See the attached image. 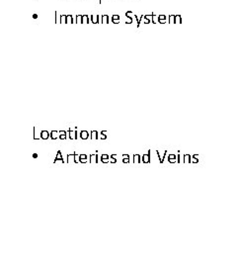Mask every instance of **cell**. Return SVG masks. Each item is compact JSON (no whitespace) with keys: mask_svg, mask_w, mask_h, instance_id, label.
Listing matches in <instances>:
<instances>
[{"mask_svg":"<svg viewBox=\"0 0 237 267\" xmlns=\"http://www.w3.org/2000/svg\"><path fill=\"white\" fill-rule=\"evenodd\" d=\"M159 22H160V23H165V22H166V20H160Z\"/></svg>","mask_w":237,"mask_h":267,"instance_id":"obj_37","label":"cell"},{"mask_svg":"<svg viewBox=\"0 0 237 267\" xmlns=\"http://www.w3.org/2000/svg\"><path fill=\"white\" fill-rule=\"evenodd\" d=\"M106 134H107V131H102L101 132V140H106L107 139Z\"/></svg>","mask_w":237,"mask_h":267,"instance_id":"obj_24","label":"cell"},{"mask_svg":"<svg viewBox=\"0 0 237 267\" xmlns=\"http://www.w3.org/2000/svg\"><path fill=\"white\" fill-rule=\"evenodd\" d=\"M79 162H81V163H86L87 162V155L86 154H79Z\"/></svg>","mask_w":237,"mask_h":267,"instance_id":"obj_8","label":"cell"},{"mask_svg":"<svg viewBox=\"0 0 237 267\" xmlns=\"http://www.w3.org/2000/svg\"><path fill=\"white\" fill-rule=\"evenodd\" d=\"M68 134H69V139L70 140H75V133L74 131H71V129L68 130Z\"/></svg>","mask_w":237,"mask_h":267,"instance_id":"obj_15","label":"cell"},{"mask_svg":"<svg viewBox=\"0 0 237 267\" xmlns=\"http://www.w3.org/2000/svg\"><path fill=\"white\" fill-rule=\"evenodd\" d=\"M160 20H165V16H164V15H160V16H159V21H160Z\"/></svg>","mask_w":237,"mask_h":267,"instance_id":"obj_31","label":"cell"},{"mask_svg":"<svg viewBox=\"0 0 237 267\" xmlns=\"http://www.w3.org/2000/svg\"><path fill=\"white\" fill-rule=\"evenodd\" d=\"M150 162V149L148 151V153L145 154H142V163H149Z\"/></svg>","mask_w":237,"mask_h":267,"instance_id":"obj_1","label":"cell"},{"mask_svg":"<svg viewBox=\"0 0 237 267\" xmlns=\"http://www.w3.org/2000/svg\"><path fill=\"white\" fill-rule=\"evenodd\" d=\"M168 159H169V161L170 162H175L176 161V156L175 155H173V154H171V155H169V158H168Z\"/></svg>","mask_w":237,"mask_h":267,"instance_id":"obj_23","label":"cell"},{"mask_svg":"<svg viewBox=\"0 0 237 267\" xmlns=\"http://www.w3.org/2000/svg\"><path fill=\"white\" fill-rule=\"evenodd\" d=\"M89 22V17L87 15H83L82 16V24H88Z\"/></svg>","mask_w":237,"mask_h":267,"instance_id":"obj_18","label":"cell"},{"mask_svg":"<svg viewBox=\"0 0 237 267\" xmlns=\"http://www.w3.org/2000/svg\"><path fill=\"white\" fill-rule=\"evenodd\" d=\"M123 162L124 163H129V155L123 154Z\"/></svg>","mask_w":237,"mask_h":267,"instance_id":"obj_13","label":"cell"},{"mask_svg":"<svg viewBox=\"0 0 237 267\" xmlns=\"http://www.w3.org/2000/svg\"><path fill=\"white\" fill-rule=\"evenodd\" d=\"M118 19H120V16L117 15V14H115V15L112 16V20H118Z\"/></svg>","mask_w":237,"mask_h":267,"instance_id":"obj_27","label":"cell"},{"mask_svg":"<svg viewBox=\"0 0 237 267\" xmlns=\"http://www.w3.org/2000/svg\"><path fill=\"white\" fill-rule=\"evenodd\" d=\"M57 160H61V161H62L63 163H64V160H63L62 156H61V151H58V152H57V154H56L55 158V160H54V163H55V162H56Z\"/></svg>","mask_w":237,"mask_h":267,"instance_id":"obj_7","label":"cell"},{"mask_svg":"<svg viewBox=\"0 0 237 267\" xmlns=\"http://www.w3.org/2000/svg\"><path fill=\"white\" fill-rule=\"evenodd\" d=\"M185 158H186V159H185V161H186V162H188V161H189V159H188V158H189V155H185Z\"/></svg>","mask_w":237,"mask_h":267,"instance_id":"obj_34","label":"cell"},{"mask_svg":"<svg viewBox=\"0 0 237 267\" xmlns=\"http://www.w3.org/2000/svg\"><path fill=\"white\" fill-rule=\"evenodd\" d=\"M141 155L140 154H134V164L137 163V164H140L142 162V159H141Z\"/></svg>","mask_w":237,"mask_h":267,"instance_id":"obj_3","label":"cell"},{"mask_svg":"<svg viewBox=\"0 0 237 267\" xmlns=\"http://www.w3.org/2000/svg\"><path fill=\"white\" fill-rule=\"evenodd\" d=\"M145 16L146 19H148V20H150L151 22H152V14H147V15H144Z\"/></svg>","mask_w":237,"mask_h":267,"instance_id":"obj_26","label":"cell"},{"mask_svg":"<svg viewBox=\"0 0 237 267\" xmlns=\"http://www.w3.org/2000/svg\"><path fill=\"white\" fill-rule=\"evenodd\" d=\"M91 22L93 24H99V15H91Z\"/></svg>","mask_w":237,"mask_h":267,"instance_id":"obj_9","label":"cell"},{"mask_svg":"<svg viewBox=\"0 0 237 267\" xmlns=\"http://www.w3.org/2000/svg\"><path fill=\"white\" fill-rule=\"evenodd\" d=\"M58 134H61V135H59V139H61V141H64L65 139H66V134H67V132H65V131H58Z\"/></svg>","mask_w":237,"mask_h":267,"instance_id":"obj_11","label":"cell"},{"mask_svg":"<svg viewBox=\"0 0 237 267\" xmlns=\"http://www.w3.org/2000/svg\"><path fill=\"white\" fill-rule=\"evenodd\" d=\"M174 20H175V19H174V16H170V22H171V23H173V22H174Z\"/></svg>","mask_w":237,"mask_h":267,"instance_id":"obj_32","label":"cell"},{"mask_svg":"<svg viewBox=\"0 0 237 267\" xmlns=\"http://www.w3.org/2000/svg\"><path fill=\"white\" fill-rule=\"evenodd\" d=\"M126 16H128V17H130L131 19H133L134 20V22H135V24H136V26H137V24H138V21H137V17L135 16V14H134L133 12L131 11H127V13H126Z\"/></svg>","mask_w":237,"mask_h":267,"instance_id":"obj_2","label":"cell"},{"mask_svg":"<svg viewBox=\"0 0 237 267\" xmlns=\"http://www.w3.org/2000/svg\"><path fill=\"white\" fill-rule=\"evenodd\" d=\"M110 23V17L108 15H103V24Z\"/></svg>","mask_w":237,"mask_h":267,"instance_id":"obj_17","label":"cell"},{"mask_svg":"<svg viewBox=\"0 0 237 267\" xmlns=\"http://www.w3.org/2000/svg\"><path fill=\"white\" fill-rule=\"evenodd\" d=\"M101 161L103 163H108L110 161V156L108 154H102L101 155Z\"/></svg>","mask_w":237,"mask_h":267,"instance_id":"obj_6","label":"cell"},{"mask_svg":"<svg viewBox=\"0 0 237 267\" xmlns=\"http://www.w3.org/2000/svg\"><path fill=\"white\" fill-rule=\"evenodd\" d=\"M103 1H104V0H100V3H102Z\"/></svg>","mask_w":237,"mask_h":267,"instance_id":"obj_38","label":"cell"},{"mask_svg":"<svg viewBox=\"0 0 237 267\" xmlns=\"http://www.w3.org/2000/svg\"><path fill=\"white\" fill-rule=\"evenodd\" d=\"M79 136H80V139H81V140H84V141H85V140H87L89 136H90V133L87 132V131H81V132H80V135H79Z\"/></svg>","mask_w":237,"mask_h":267,"instance_id":"obj_5","label":"cell"},{"mask_svg":"<svg viewBox=\"0 0 237 267\" xmlns=\"http://www.w3.org/2000/svg\"><path fill=\"white\" fill-rule=\"evenodd\" d=\"M74 23V18L72 17L71 15H67V18H66V24H72Z\"/></svg>","mask_w":237,"mask_h":267,"instance_id":"obj_14","label":"cell"},{"mask_svg":"<svg viewBox=\"0 0 237 267\" xmlns=\"http://www.w3.org/2000/svg\"><path fill=\"white\" fill-rule=\"evenodd\" d=\"M116 156H117L116 154H112V155H111V158H110V160H111V163H116V162H117V159L115 158H116Z\"/></svg>","mask_w":237,"mask_h":267,"instance_id":"obj_22","label":"cell"},{"mask_svg":"<svg viewBox=\"0 0 237 267\" xmlns=\"http://www.w3.org/2000/svg\"><path fill=\"white\" fill-rule=\"evenodd\" d=\"M61 15L59 16L58 12H57V11H55V22H56V23H58V24H61Z\"/></svg>","mask_w":237,"mask_h":267,"instance_id":"obj_20","label":"cell"},{"mask_svg":"<svg viewBox=\"0 0 237 267\" xmlns=\"http://www.w3.org/2000/svg\"><path fill=\"white\" fill-rule=\"evenodd\" d=\"M157 22H159V16H157L154 13H152V23L156 24Z\"/></svg>","mask_w":237,"mask_h":267,"instance_id":"obj_16","label":"cell"},{"mask_svg":"<svg viewBox=\"0 0 237 267\" xmlns=\"http://www.w3.org/2000/svg\"><path fill=\"white\" fill-rule=\"evenodd\" d=\"M126 23H127V24H133V23H134V20H133V19H131L130 17L126 16Z\"/></svg>","mask_w":237,"mask_h":267,"instance_id":"obj_25","label":"cell"},{"mask_svg":"<svg viewBox=\"0 0 237 267\" xmlns=\"http://www.w3.org/2000/svg\"><path fill=\"white\" fill-rule=\"evenodd\" d=\"M57 134H58L57 131H51V132H50V139H51L52 141H55L57 138H59V136H57Z\"/></svg>","mask_w":237,"mask_h":267,"instance_id":"obj_10","label":"cell"},{"mask_svg":"<svg viewBox=\"0 0 237 267\" xmlns=\"http://www.w3.org/2000/svg\"><path fill=\"white\" fill-rule=\"evenodd\" d=\"M143 22L145 23V24H150V22H151V21H150V20H148V19H146V18H145V16H144Z\"/></svg>","mask_w":237,"mask_h":267,"instance_id":"obj_29","label":"cell"},{"mask_svg":"<svg viewBox=\"0 0 237 267\" xmlns=\"http://www.w3.org/2000/svg\"><path fill=\"white\" fill-rule=\"evenodd\" d=\"M82 16L83 15H77L76 16V24H82Z\"/></svg>","mask_w":237,"mask_h":267,"instance_id":"obj_21","label":"cell"},{"mask_svg":"<svg viewBox=\"0 0 237 267\" xmlns=\"http://www.w3.org/2000/svg\"><path fill=\"white\" fill-rule=\"evenodd\" d=\"M176 21L179 22V21H180V17H177V18H176Z\"/></svg>","mask_w":237,"mask_h":267,"instance_id":"obj_36","label":"cell"},{"mask_svg":"<svg viewBox=\"0 0 237 267\" xmlns=\"http://www.w3.org/2000/svg\"><path fill=\"white\" fill-rule=\"evenodd\" d=\"M66 18H67V15H61V24H66Z\"/></svg>","mask_w":237,"mask_h":267,"instance_id":"obj_19","label":"cell"},{"mask_svg":"<svg viewBox=\"0 0 237 267\" xmlns=\"http://www.w3.org/2000/svg\"><path fill=\"white\" fill-rule=\"evenodd\" d=\"M112 22L114 24H120V19H118V20H112Z\"/></svg>","mask_w":237,"mask_h":267,"instance_id":"obj_30","label":"cell"},{"mask_svg":"<svg viewBox=\"0 0 237 267\" xmlns=\"http://www.w3.org/2000/svg\"><path fill=\"white\" fill-rule=\"evenodd\" d=\"M50 138V133L48 131H42L41 132V139L42 140H49Z\"/></svg>","mask_w":237,"mask_h":267,"instance_id":"obj_4","label":"cell"},{"mask_svg":"<svg viewBox=\"0 0 237 267\" xmlns=\"http://www.w3.org/2000/svg\"><path fill=\"white\" fill-rule=\"evenodd\" d=\"M99 24H103V16L99 15Z\"/></svg>","mask_w":237,"mask_h":267,"instance_id":"obj_28","label":"cell"},{"mask_svg":"<svg viewBox=\"0 0 237 267\" xmlns=\"http://www.w3.org/2000/svg\"><path fill=\"white\" fill-rule=\"evenodd\" d=\"M90 136H91V141H94V139L95 140H97L98 139V132L97 131H91L90 132Z\"/></svg>","mask_w":237,"mask_h":267,"instance_id":"obj_12","label":"cell"},{"mask_svg":"<svg viewBox=\"0 0 237 267\" xmlns=\"http://www.w3.org/2000/svg\"><path fill=\"white\" fill-rule=\"evenodd\" d=\"M33 158H38V153H34V154H33Z\"/></svg>","mask_w":237,"mask_h":267,"instance_id":"obj_35","label":"cell"},{"mask_svg":"<svg viewBox=\"0 0 237 267\" xmlns=\"http://www.w3.org/2000/svg\"><path fill=\"white\" fill-rule=\"evenodd\" d=\"M38 17H39L38 14H34V15H33V18H34V19H38Z\"/></svg>","mask_w":237,"mask_h":267,"instance_id":"obj_33","label":"cell"}]
</instances>
